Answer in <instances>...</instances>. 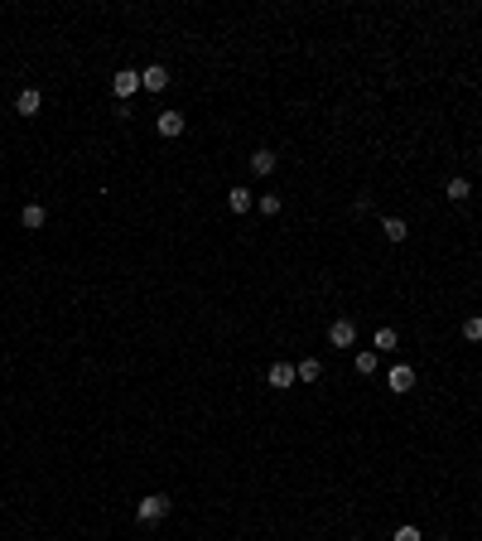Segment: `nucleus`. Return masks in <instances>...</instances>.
Here are the masks:
<instances>
[{"label": "nucleus", "instance_id": "obj_18", "mask_svg": "<svg viewBox=\"0 0 482 541\" xmlns=\"http://www.w3.org/2000/svg\"><path fill=\"white\" fill-rule=\"evenodd\" d=\"M395 348V328H377V353H390Z\"/></svg>", "mask_w": 482, "mask_h": 541}, {"label": "nucleus", "instance_id": "obj_21", "mask_svg": "<svg viewBox=\"0 0 482 541\" xmlns=\"http://www.w3.org/2000/svg\"><path fill=\"white\" fill-rule=\"evenodd\" d=\"M439 541H449V537H439Z\"/></svg>", "mask_w": 482, "mask_h": 541}, {"label": "nucleus", "instance_id": "obj_14", "mask_svg": "<svg viewBox=\"0 0 482 541\" xmlns=\"http://www.w3.org/2000/svg\"><path fill=\"white\" fill-rule=\"evenodd\" d=\"M377 367H381V358H377V348H362V353H357V372H362V377H372Z\"/></svg>", "mask_w": 482, "mask_h": 541}, {"label": "nucleus", "instance_id": "obj_15", "mask_svg": "<svg viewBox=\"0 0 482 541\" xmlns=\"http://www.w3.org/2000/svg\"><path fill=\"white\" fill-rule=\"evenodd\" d=\"M463 338H468V343H482V315H468V319H463Z\"/></svg>", "mask_w": 482, "mask_h": 541}, {"label": "nucleus", "instance_id": "obj_7", "mask_svg": "<svg viewBox=\"0 0 482 541\" xmlns=\"http://www.w3.org/2000/svg\"><path fill=\"white\" fill-rule=\"evenodd\" d=\"M140 88H145V92H164V88H169V73H164V63L145 68V73H140Z\"/></svg>", "mask_w": 482, "mask_h": 541}, {"label": "nucleus", "instance_id": "obj_8", "mask_svg": "<svg viewBox=\"0 0 482 541\" xmlns=\"http://www.w3.org/2000/svg\"><path fill=\"white\" fill-rule=\"evenodd\" d=\"M275 165H280V155H275V150H266V145H261V150H251V169H256V174H275Z\"/></svg>", "mask_w": 482, "mask_h": 541}, {"label": "nucleus", "instance_id": "obj_6", "mask_svg": "<svg viewBox=\"0 0 482 541\" xmlns=\"http://www.w3.org/2000/svg\"><path fill=\"white\" fill-rule=\"evenodd\" d=\"M266 382L285 392V387H294V382H299V372H294V363H270V372H266Z\"/></svg>", "mask_w": 482, "mask_h": 541}, {"label": "nucleus", "instance_id": "obj_13", "mask_svg": "<svg viewBox=\"0 0 482 541\" xmlns=\"http://www.w3.org/2000/svg\"><path fill=\"white\" fill-rule=\"evenodd\" d=\"M251 203H256V199H251V189H241V184H236V189H227V208H232V213H246Z\"/></svg>", "mask_w": 482, "mask_h": 541}, {"label": "nucleus", "instance_id": "obj_10", "mask_svg": "<svg viewBox=\"0 0 482 541\" xmlns=\"http://www.w3.org/2000/svg\"><path fill=\"white\" fill-rule=\"evenodd\" d=\"M44 107V97H39V88H24V92H19V97H15V111H19V116H34V111Z\"/></svg>", "mask_w": 482, "mask_h": 541}, {"label": "nucleus", "instance_id": "obj_1", "mask_svg": "<svg viewBox=\"0 0 482 541\" xmlns=\"http://www.w3.org/2000/svg\"><path fill=\"white\" fill-rule=\"evenodd\" d=\"M135 517H140L145 527L164 522V517H169V498H164V493H150V498H140V503H135Z\"/></svg>", "mask_w": 482, "mask_h": 541}, {"label": "nucleus", "instance_id": "obj_3", "mask_svg": "<svg viewBox=\"0 0 482 541\" xmlns=\"http://www.w3.org/2000/svg\"><path fill=\"white\" fill-rule=\"evenodd\" d=\"M386 387H390L395 397H405V392L415 387V367H410V363H395V367L386 372Z\"/></svg>", "mask_w": 482, "mask_h": 541}, {"label": "nucleus", "instance_id": "obj_4", "mask_svg": "<svg viewBox=\"0 0 482 541\" xmlns=\"http://www.w3.org/2000/svg\"><path fill=\"white\" fill-rule=\"evenodd\" d=\"M328 343H333V348H352V343H357V324H352V319H333V324H328Z\"/></svg>", "mask_w": 482, "mask_h": 541}, {"label": "nucleus", "instance_id": "obj_2", "mask_svg": "<svg viewBox=\"0 0 482 541\" xmlns=\"http://www.w3.org/2000/svg\"><path fill=\"white\" fill-rule=\"evenodd\" d=\"M111 92H116L121 102H130V97L140 92V73H135V68H121V73L111 78Z\"/></svg>", "mask_w": 482, "mask_h": 541}, {"label": "nucleus", "instance_id": "obj_20", "mask_svg": "<svg viewBox=\"0 0 482 541\" xmlns=\"http://www.w3.org/2000/svg\"><path fill=\"white\" fill-rule=\"evenodd\" d=\"M395 541H424V537H420L415 527H400V532H395Z\"/></svg>", "mask_w": 482, "mask_h": 541}, {"label": "nucleus", "instance_id": "obj_16", "mask_svg": "<svg viewBox=\"0 0 482 541\" xmlns=\"http://www.w3.org/2000/svg\"><path fill=\"white\" fill-rule=\"evenodd\" d=\"M294 372H299V382H318V358H304Z\"/></svg>", "mask_w": 482, "mask_h": 541}, {"label": "nucleus", "instance_id": "obj_19", "mask_svg": "<svg viewBox=\"0 0 482 541\" xmlns=\"http://www.w3.org/2000/svg\"><path fill=\"white\" fill-rule=\"evenodd\" d=\"M372 208H377V203H372V194H362V199L352 203V213H357V217H367V213H372Z\"/></svg>", "mask_w": 482, "mask_h": 541}, {"label": "nucleus", "instance_id": "obj_9", "mask_svg": "<svg viewBox=\"0 0 482 541\" xmlns=\"http://www.w3.org/2000/svg\"><path fill=\"white\" fill-rule=\"evenodd\" d=\"M444 199H449V203H468V199H473V184L458 174V179H449V184H444Z\"/></svg>", "mask_w": 482, "mask_h": 541}, {"label": "nucleus", "instance_id": "obj_11", "mask_svg": "<svg viewBox=\"0 0 482 541\" xmlns=\"http://www.w3.org/2000/svg\"><path fill=\"white\" fill-rule=\"evenodd\" d=\"M19 222H24L29 232H39V227L49 222V208H44V203H24V213H19Z\"/></svg>", "mask_w": 482, "mask_h": 541}, {"label": "nucleus", "instance_id": "obj_17", "mask_svg": "<svg viewBox=\"0 0 482 541\" xmlns=\"http://www.w3.org/2000/svg\"><path fill=\"white\" fill-rule=\"evenodd\" d=\"M256 208H261L266 217H275V213H280V194H261V199H256Z\"/></svg>", "mask_w": 482, "mask_h": 541}, {"label": "nucleus", "instance_id": "obj_5", "mask_svg": "<svg viewBox=\"0 0 482 541\" xmlns=\"http://www.w3.org/2000/svg\"><path fill=\"white\" fill-rule=\"evenodd\" d=\"M184 126H189V121H184V111H160V116H155V131H160L164 140L184 135Z\"/></svg>", "mask_w": 482, "mask_h": 541}, {"label": "nucleus", "instance_id": "obj_12", "mask_svg": "<svg viewBox=\"0 0 482 541\" xmlns=\"http://www.w3.org/2000/svg\"><path fill=\"white\" fill-rule=\"evenodd\" d=\"M381 232H386V242H395V247H400V242L410 237V227H405V217H381Z\"/></svg>", "mask_w": 482, "mask_h": 541}]
</instances>
